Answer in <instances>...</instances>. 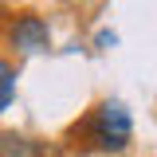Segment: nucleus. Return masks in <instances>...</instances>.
<instances>
[{
	"mask_svg": "<svg viewBox=\"0 0 157 157\" xmlns=\"http://www.w3.org/2000/svg\"><path fill=\"white\" fill-rule=\"evenodd\" d=\"M12 94H16V67L8 59H0V110H8Z\"/></svg>",
	"mask_w": 157,
	"mask_h": 157,
	"instance_id": "obj_3",
	"label": "nucleus"
},
{
	"mask_svg": "<svg viewBox=\"0 0 157 157\" xmlns=\"http://www.w3.org/2000/svg\"><path fill=\"white\" fill-rule=\"evenodd\" d=\"M12 43H16L20 51H39V47H47V24L39 16H20L16 28H12Z\"/></svg>",
	"mask_w": 157,
	"mask_h": 157,
	"instance_id": "obj_2",
	"label": "nucleus"
},
{
	"mask_svg": "<svg viewBox=\"0 0 157 157\" xmlns=\"http://www.w3.org/2000/svg\"><path fill=\"white\" fill-rule=\"evenodd\" d=\"M82 134H86V141L90 145H98V149H122L126 141H130V134H134V122H130V110L122 106V102H102L94 114L86 118V126H82Z\"/></svg>",
	"mask_w": 157,
	"mask_h": 157,
	"instance_id": "obj_1",
	"label": "nucleus"
}]
</instances>
